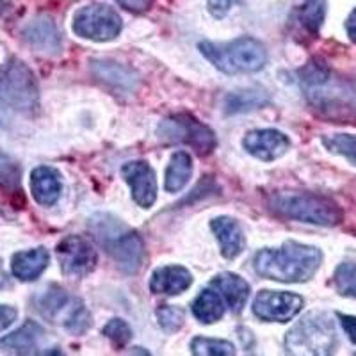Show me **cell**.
<instances>
[{
    "label": "cell",
    "mask_w": 356,
    "mask_h": 356,
    "mask_svg": "<svg viewBox=\"0 0 356 356\" xmlns=\"http://www.w3.org/2000/svg\"><path fill=\"white\" fill-rule=\"evenodd\" d=\"M323 262V253L314 246L285 243L280 250H262L255 257L260 276L284 284H300L316 275Z\"/></svg>",
    "instance_id": "cell-1"
},
{
    "label": "cell",
    "mask_w": 356,
    "mask_h": 356,
    "mask_svg": "<svg viewBox=\"0 0 356 356\" xmlns=\"http://www.w3.org/2000/svg\"><path fill=\"white\" fill-rule=\"evenodd\" d=\"M40 104L38 82L24 63L11 61L0 68V125L11 127L36 114Z\"/></svg>",
    "instance_id": "cell-2"
},
{
    "label": "cell",
    "mask_w": 356,
    "mask_h": 356,
    "mask_svg": "<svg viewBox=\"0 0 356 356\" xmlns=\"http://www.w3.org/2000/svg\"><path fill=\"white\" fill-rule=\"evenodd\" d=\"M271 209L285 218L312 222L319 227H335L342 221V209L335 202L312 193L282 191L269 200Z\"/></svg>",
    "instance_id": "cell-3"
},
{
    "label": "cell",
    "mask_w": 356,
    "mask_h": 356,
    "mask_svg": "<svg viewBox=\"0 0 356 356\" xmlns=\"http://www.w3.org/2000/svg\"><path fill=\"white\" fill-rule=\"evenodd\" d=\"M200 50L216 68L228 75L255 73L262 70L267 63V52L264 44L251 38H241L227 44L203 41L200 43Z\"/></svg>",
    "instance_id": "cell-4"
},
{
    "label": "cell",
    "mask_w": 356,
    "mask_h": 356,
    "mask_svg": "<svg viewBox=\"0 0 356 356\" xmlns=\"http://www.w3.org/2000/svg\"><path fill=\"white\" fill-rule=\"evenodd\" d=\"M337 332L332 317L312 312L285 335V348L298 356H328L337 348Z\"/></svg>",
    "instance_id": "cell-5"
},
{
    "label": "cell",
    "mask_w": 356,
    "mask_h": 356,
    "mask_svg": "<svg viewBox=\"0 0 356 356\" xmlns=\"http://www.w3.org/2000/svg\"><path fill=\"white\" fill-rule=\"evenodd\" d=\"M109 221L111 218H102V222H95V234L123 271L129 275L138 273L145 257L141 237L132 230H123L120 222H116V228H113Z\"/></svg>",
    "instance_id": "cell-6"
},
{
    "label": "cell",
    "mask_w": 356,
    "mask_h": 356,
    "mask_svg": "<svg viewBox=\"0 0 356 356\" xmlns=\"http://www.w3.org/2000/svg\"><path fill=\"white\" fill-rule=\"evenodd\" d=\"M159 136L170 145L184 143V145L193 146L200 155H209L216 148L214 132L189 114L166 118L159 125Z\"/></svg>",
    "instance_id": "cell-7"
},
{
    "label": "cell",
    "mask_w": 356,
    "mask_h": 356,
    "mask_svg": "<svg viewBox=\"0 0 356 356\" xmlns=\"http://www.w3.org/2000/svg\"><path fill=\"white\" fill-rule=\"evenodd\" d=\"M73 31L91 41H111L122 33V18L107 4H89L73 18Z\"/></svg>",
    "instance_id": "cell-8"
},
{
    "label": "cell",
    "mask_w": 356,
    "mask_h": 356,
    "mask_svg": "<svg viewBox=\"0 0 356 356\" xmlns=\"http://www.w3.org/2000/svg\"><path fill=\"white\" fill-rule=\"evenodd\" d=\"M303 308V298L292 292L260 291L253 301V314L269 323H287Z\"/></svg>",
    "instance_id": "cell-9"
},
{
    "label": "cell",
    "mask_w": 356,
    "mask_h": 356,
    "mask_svg": "<svg viewBox=\"0 0 356 356\" xmlns=\"http://www.w3.org/2000/svg\"><path fill=\"white\" fill-rule=\"evenodd\" d=\"M57 259L65 275L84 276L97 266V251L86 239L79 235H70L57 244Z\"/></svg>",
    "instance_id": "cell-10"
},
{
    "label": "cell",
    "mask_w": 356,
    "mask_h": 356,
    "mask_svg": "<svg viewBox=\"0 0 356 356\" xmlns=\"http://www.w3.org/2000/svg\"><path fill=\"white\" fill-rule=\"evenodd\" d=\"M122 173L130 186L132 198L136 200V203L141 205L143 209L154 205L155 198H157V180H155V173L150 164H146L145 161L129 162L123 166Z\"/></svg>",
    "instance_id": "cell-11"
},
{
    "label": "cell",
    "mask_w": 356,
    "mask_h": 356,
    "mask_svg": "<svg viewBox=\"0 0 356 356\" xmlns=\"http://www.w3.org/2000/svg\"><path fill=\"white\" fill-rule=\"evenodd\" d=\"M244 148L248 154L260 161H275L289 150L291 141L278 130H253L244 136Z\"/></svg>",
    "instance_id": "cell-12"
},
{
    "label": "cell",
    "mask_w": 356,
    "mask_h": 356,
    "mask_svg": "<svg viewBox=\"0 0 356 356\" xmlns=\"http://www.w3.org/2000/svg\"><path fill=\"white\" fill-rule=\"evenodd\" d=\"M211 228L216 234L221 246V253L225 259L232 260L235 257L241 255V251L244 250V234L241 230L239 222L235 219L228 218V216H219L211 221Z\"/></svg>",
    "instance_id": "cell-13"
},
{
    "label": "cell",
    "mask_w": 356,
    "mask_h": 356,
    "mask_svg": "<svg viewBox=\"0 0 356 356\" xmlns=\"http://www.w3.org/2000/svg\"><path fill=\"white\" fill-rule=\"evenodd\" d=\"M193 284V275L182 266H166L154 271L150 278V289L155 294L177 296L182 294Z\"/></svg>",
    "instance_id": "cell-14"
},
{
    "label": "cell",
    "mask_w": 356,
    "mask_h": 356,
    "mask_svg": "<svg viewBox=\"0 0 356 356\" xmlns=\"http://www.w3.org/2000/svg\"><path fill=\"white\" fill-rule=\"evenodd\" d=\"M50 255L44 248L20 251L11 259V273L20 282H34L49 267Z\"/></svg>",
    "instance_id": "cell-15"
},
{
    "label": "cell",
    "mask_w": 356,
    "mask_h": 356,
    "mask_svg": "<svg viewBox=\"0 0 356 356\" xmlns=\"http://www.w3.org/2000/svg\"><path fill=\"white\" fill-rule=\"evenodd\" d=\"M31 189L33 196L40 205L50 207L59 200L63 191L61 177L56 170L47 166H40L31 173Z\"/></svg>",
    "instance_id": "cell-16"
},
{
    "label": "cell",
    "mask_w": 356,
    "mask_h": 356,
    "mask_svg": "<svg viewBox=\"0 0 356 356\" xmlns=\"http://www.w3.org/2000/svg\"><path fill=\"white\" fill-rule=\"evenodd\" d=\"M211 287L222 296V300L227 301L230 310H234L235 314H241L243 308L246 307L248 298H250V285L241 276L232 275V273H221L212 278Z\"/></svg>",
    "instance_id": "cell-17"
},
{
    "label": "cell",
    "mask_w": 356,
    "mask_h": 356,
    "mask_svg": "<svg viewBox=\"0 0 356 356\" xmlns=\"http://www.w3.org/2000/svg\"><path fill=\"white\" fill-rule=\"evenodd\" d=\"M225 307H227V301L222 300V296L216 289L209 287L196 298L191 308L200 323L211 324L221 319L225 314Z\"/></svg>",
    "instance_id": "cell-18"
},
{
    "label": "cell",
    "mask_w": 356,
    "mask_h": 356,
    "mask_svg": "<svg viewBox=\"0 0 356 356\" xmlns=\"http://www.w3.org/2000/svg\"><path fill=\"white\" fill-rule=\"evenodd\" d=\"M191 175H193V159H191V155L187 152H177L171 157L170 164H168L164 187L170 193H177L189 182Z\"/></svg>",
    "instance_id": "cell-19"
},
{
    "label": "cell",
    "mask_w": 356,
    "mask_h": 356,
    "mask_svg": "<svg viewBox=\"0 0 356 356\" xmlns=\"http://www.w3.org/2000/svg\"><path fill=\"white\" fill-rule=\"evenodd\" d=\"M36 305L38 310H40L44 317H49V319L52 317L54 319V317L59 316L63 310H70L75 303L72 305L70 296L66 294L63 289H59L57 285H52V287L47 289V291L38 298Z\"/></svg>",
    "instance_id": "cell-20"
},
{
    "label": "cell",
    "mask_w": 356,
    "mask_h": 356,
    "mask_svg": "<svg viewBox=\"0 0 356 356\" xmlns=\"http://www.w3.org/2000/svg\"><path fill=\"white\" fill-rule=\"evenodd\" d=\"M29 43H33L38 49H44L47 52H52V49L59 47V36H57V31L54 29V24L47 18H41V20L34 22L31 27L27 29Z\"/></svg>",
    "instance_id": "cell-21"
},
{
    "label": "cell",
    "mask_w": 356,
    "mask_h": 356,
    "mask_svg": "<svg viewBox=\"0 0 356 356\" xmlns=\"http://www.w3.org/2000/svg\"><path fill=\"white\" fill-rule=\"evenodd\" d=\"M41 339H43V330H41L40 324H36L34 321H27L20 330L2 339V344L8 346V348L18 349V351H29L34 346H38Z\"/></svg>",
    "instance_id": "cell-22"
},
{
    "label": "cell",
    "mask_w": 356,
    "mask_h": 356,
    "mask_svg": "<svg viewBox=\"0 0 356 356\" xmlns=\"http://www.w3.org/2000/svg\"><path fill=\"white\" fill-rule=\"evenodd\" d=\"M324 13H326V0H307L298 9V17L308 31L317 33L324 22Z\"/></svg>",
    "instance_id": "cell-23"
},
{
    "label": "cell",
    "mask_w": 356,
    "mask_h": 356,
    "mask_svg": "<svg viewBox=\"0 0 356 356\" xmlns=\"http://www.w3.org/2000/svg\"><path fill=\"white\" fill-rule=\"evenodd\" d=\"M191 351L198 356H222L235 355V346H232L228 340L207 339V337H196L191 342Z\"/></svg>",
    "instance_id": "cell-24"
},
{
    "label": "cell",
    "mask_w": 356,
    "mask_h": 356,
    "mask_svg": "<svg viewBox=\"0 0 356 356\" xmlns=\"http://www.w3.org/2000/svg\"><path fill=\"white\" fill-rule=\"evenodd\" d=\"M323 143L332 154L342 155L348 161H351L353 164H356V136H351V134H335V136L323 138Z\"/></svg>",
    "instance_id": "cell-25"
},
{
    "label": "cell",
    "mask_w": 356,
    "mask_h": 356,
    "mask_svg": "<svg viewBox=\"0 0 356 356\" xmlns=\"http://www.w3.org/2000/svg\"><path fill=\"white\" fill-rule=\"evenodd\" d=\"M333 282L342 296H353L356 298V264L344 262L337 267L335 275H333Z\"/></svg>",
    "instance_id": "cell-26"
},
{
    "label": "cell",
    "mask_w": 356,
    "mask_h": 356,
    "mask_svg": "<svg viewBox=\"0 0 356 356\" xmlns=\"http://www.w3.org/2000/svg\"><path fill=\"white\" fill-rule=\"evenodd\" d=\"M63 324H65V328L70 333H73V335H82L91 326V316H89V312L84 308V305L77 303L68 314V317L63 321Z\"/></svg>",
    "instance_id": "cell-27"
},
{
    "label": "cell",
    "mask_w": 356,
    "mask_h": 356,
    "mask_svg": "<svg viewBox=\"0 0 356 356\" xmlns=\"http://www.w3.org/2000/svg\"><path fill=\"white\" fill-rule=\"evenodd\" d=\"M157 321L161 328L168 333H175L184 326V310L178 307H161L157 310Z\"/></svg>",
    "instance_id": "cell-28"
},
{
    "label": "cell",
    "mask_w": 356,
    "mask_h": 356,
    "mask_svg": "<svg viewBox=\"0 0 356 356\" xmlns=\"http://www.w3.org/2000/svg\"><path fill=\"white\" fill-rule=\"evenodd\" d=\"M104 335H106L116 348H123V346L129 344L130 339H132V330H130V326L125 321L113 319L106 324Z\"/></svg>",
    "instance_id": "cell-29"
},
{
    "label": "cell",
    "mask_w": 356,
    "mask_h": 356,
    "mask_svg": "<svg viewBox=\"0 0 356 356\" xmlns=\"http://www.w3.org/2000/svg\"><path fill=\"white\" fill-rule=\"evenodd\" d=\"M0 186L9 191H20V171L6 155H0Z\"/></svg>",
    "instance_id": "cell-30"
},
{
    "label": "cell",
    "mask_w": 356,
    "mask_h": 356,
    "mask_svg": "<svg viewBox=\"0 0 356 356\" xmlns=\"http://www.w3.org/2000/svg\"><path fill=\"white\" fill-rule=\"evenodd\" d=\"M232 4H234V0H209V11L216 18H222L232 8Z\"/></svg>",
    "instance_id": "cell-31"
},
{
    "label": "cell",
    "mask_w": 356,
    "mask_h": 356,
    "mask_svg": "<svg viewBox=\"0 0 356 356\" xmlns=\"http://www.w3.org/2000/svg\"><path fill=\"white\" fill-rule=\"evenodd\" d=\"M17 321V310L13 307H6L0 305V332H4Z\"/></svg>",
    "instance_id": "cell-32"
},
{
    "label": "cell",
    "mask_w": 356,
    "mask_h": 356,
    "mask_svg": "<svg viewBox=\"0 0 356 356\" xmlns=\"http://www.w3.org/2000/svg\"><path fill=\"white\" fill-rule=\"evenodd\" d=\"M116 2L132 13H145L152 6V0H116Z\"/></svg>",
    "instance_id": "cell-33"
},
{
    "label": "cell",
    "mask_w": 356,
    "mask_h": 356,
    "mask_svg": "<svg viewBox=\"0 0 356 356\" xmlns=\"http://www.w3.org/2000/svg\"><path fill=\"white\" fill-rule=\"evenodd\" d=\"M339 321L342 323V328H344V332L348 333V337L351 339L353 344H356V317L339 314Z\"/></svg>",
    "instance_id": "cell-34"
},
{
    "label": "cell",
    "mask_w": 356,
    "mask_h": 356,
    "mask_svg": "<svg viewBox=\"0 0 356 356\" xmlns=\"http://www.w3.org/2000/svg\"><path fill=\"white\" fill-rule=\"evenodd\" d=\"M346 29H348L349 38L356 43V9H353V13L349 15L348 22H346Z\"/></svg>",
    "instance_id": "cell-35"
},
{
    "label": "cell",
    "mask_w": 356,
    "mask_h": 356,
    "mask_svg": "<svg viewBox=\"0 0 356 356\" xmlns=\"http://www.w3.org/2000/svg\"><path fill=\"white\" fill-rule=\"evenodd\" d=\"M9 278H8V275H6V271H2V269H0V291H2V289H8L9 287Z\"/></svg>",
    "instance_id": "cell-36"
}]
</instances>
